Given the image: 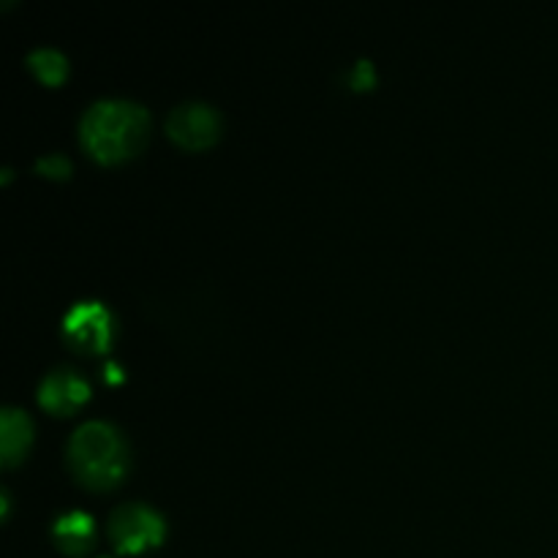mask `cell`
<instances>
[{
  "label": "cell",
  "mask_w": 558,
  "mask_h": 558,
  "mask_svg": "<svg viewBox=\"0 0 558 558\" xmlns=\"http://www.w3.org/2000/svg\"><path fill=\"white\" fill-rule=\"evenodd\" d=\"M147 140V112L134 101L93 104L82 118V145L93 158L104 163H118L134 156Z\"/></svg>",
  "instance_id": "6da1fadb"
},
{
  "label": "cell",
  "mask_w": 558,
  "mask_h": 558,
  "mask_svg": "<svg viewBox=\"0 0 558 558\" xmlns=\"http://www.w3.org/2000/svg\"><path fill=\"white\" fill-rule=\"evenodd\" d=\"M27 65H31L33 74L44 82V85H60L69 74V63H65L63 54L58 49H36V52L27 58Z\"/></svg>",
  "instance_id": "9c48e42d"
},
{
  "label": "cell",
  "mask_w": 558,
  "mask_h": 558,
  "mask_svg": "<svg viewBox=\"0 0 558 558\" xmlns=\"http://www.w3.org/2000/svg\"><path fill=\"white\" fill-rule=\"evenodd\" d=\"M90 398V387L74 371H54L41 381L38 403L52 414H71Z\"/></svg>",
  "instance_id": "8992f818"
},
{
  "label": "cell",
  "mask_w": 558,
  "mask_h": 558,
  "mask_svg": "<svg viewBox=\"0 0 558 558\" xmlns=\"http://www.w3.org/2000/svg\"><path fill=\"white\" fill-rule=\"evenodd\" d=\"M33 439V425L25 417V412L16 409H3L0 414V452H3L5 466H14L27 452Z\"/></svg>",
  "instance_id": "52a82bcc"
},
{
  "label": "cell",
  "mask_w": 558,
  "mask_h": 558,
  "mask_svg": "<svg viewBox=\"0 0 558 558\" xmlns=\"http://www.w3.org/2000/svg\"><path fill=\"white\" fill-rule=\"evenodd\" d=\"M63 330L74 347L107 352L112 343V316L101 303H80L65 314Z\"/></svg>",
  "instance_id": "5b68a950"
},
{
  "label": "cell",
  "mask_w": 558,
  "mask_h": 558,
  "mask_svg": "<svg viewBox=\"0 0 558 558\" xmlns=\"http://www.w3.org/2000/svg\"><path fill=\"white\" fill-rule=\"evenodd\" d=\"M221 120L207 104H183L172 109L167 118V131L172 142H178L183 150H205L218 140Z\"/></svg>",
  "instance_id": "277c9868"
},
{
  "label": "cell",
  "mask_w": 558,
  "mask_h": 558,
  "mask_svg": "<svg viewBox=\"0 0 558 558\" xmlns=\"http://www.w3.org/2000/svg\"><path fill=\"white\" fill-rule=\"evenodd\" d=\"M36 169H38V172H44V174H47V178L63 180V178H69V172H71V163L65 161L63 156H58V153H52V156H44L41 161L36 163Z\"/></svg>",
  "instance_id": "30bf717a"
},
{
  "label": "cell",
  "mask_w": 558,
  "mask_h": 558,
  "mask_svg": "<svg viewBox=\"0 0 558 558\" xmlns=\"http://www.w3.org/2000/svg\"><path fill=\"white\" fill-rule=\"evenodd\" d=\"M374 82H376L374 65H371L368 60L357 63V69L352 71V85L357 87V90H368V87H374Z\"/></svg>",
  "instance_id": "8fae6325"
},
{
  "label": "cell",
  "mask_w": 558,
  "mask_h": 558,
  "mask_svg": "<svg viewBox=\"0 0 558 558\" xmlns=\"http://www.w3.org/2000/svg\"><path fill=\"white\" fill-rule=\"evenodd\" d=\"M54 543L71 556H82L93 545V518L85 512H69L54 523Z\"/></svg>",
  "instance_id": "ba28073f"
},
{
  "label": "cell",
  "mask_w": 558,
  "mask_h": 558,
  "mask_svg": "<svg viewBox=\"0 0 558 558\" xmlns=\"http://www.w3.org/2000/svg\"><path fill=\"white\" fill-rule=\"evenodd\" d=\"M109 537L120 554H140L145 548H156L163 539V521L158 512L142 505H125L114 510L109 521Z\"/></svg>",
  "instance_id": "3957f363"
},
{
  "label": "cell",
  "mask_w": 558,
  "mask_h": 558,
  "mask_svg": "<svg viewBox=\"0 0 558 558\" xmlns=\"http://www.w3.org/2000/svg\"><path fill=\"white\" fill-rule=\"evenodd\" d=\"M69 463L74 477L87 488H114L125 474V445L112 425L87 423L71 436Z\"/></svg>",
  "instance_id": "7a4b0ae2"
}]
</instances>
